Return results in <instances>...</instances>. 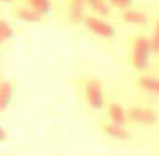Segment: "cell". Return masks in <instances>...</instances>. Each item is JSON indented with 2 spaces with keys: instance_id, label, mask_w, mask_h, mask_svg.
I'll use <instances>...</instances> for the list:
<instances>
[{
  "instance_id": "obj_1",
  "label": "cell",
  "mask_w": 159,
  "mask_h": 156,
  "mask_svg": "<svg viewBox=\"0 0 159 156\" xmlns=\"http://www.w3.org/2000/svg\"><path fill=\"white\" fill-rule=\"evenodd\" d=\"M149 48H151V44H149L145 37L137 39L135 47H134V65H135V68L143 69L146 66Z\"/></svg>"
},
{
  "instance_id": "obj_2",
  "label": "cell",
  "mask_w": 159,
  "mask_h": 156,
  "mask_svg": "<svg viewBox=\"0 0 159 156\" xmlns=\"http://www.w3.org/2000/svg\"><path fill=\"white\" fill-rule=\"evenodd\" d=\"M127 114L132 121L143 122V124H153L156 121V113L151 111V109H145V108H130Z\"/></svg>"
},
{
  "instance_id": "obj_3",
  "label": "cell",
  "mask_w": 159,
  "mask_h": 156,
  "mask_svg": "<svg viewBox=\"0 0 159 156\" xmlns=\"http://www.w3.org/2000/svg\"><path fill=\"white\" fill-rule=\"evenodd\" d=\"M87 98L89 103L93 108H100L103 105V95H101V85L98 80H90L87 85Z\"/></svg>"
},
{
  "instance_id": "obj_4",
  "label": "cell",
  "mask_w": 159,
  "mask_h": 156,
  "mask_svg": "<svg viewBox=\"0 0 159 156\" xmlns=\"http://www.w3.org/2000/svg\"><path fill=\"white\" fill-rule=\"evenodd\" d=\"M85 23H87V27H89L90 31H93L95 34L103 35V37H111V35H113V32H114L113 27H111L109 24L97 20V18H89Z\"/></svg>"
},
{
  "instance_id": "obj_5",
  "label": "cell",
  "mask_w": 159,
  "mask_h": 156,
  "mask_svg": "<svg viewBox=\"0 0 159 156\" xmlns=\"http://www.w3.org/2000/svg\"><path fill=\"white\" fill-rule=\"evenodd\" d=\"M84 2H85V0H72V2H71L69 16H71V20H72V21H80V20H82Z\"/></svg>"
},
{
  "instance_id": "obj_6",
  "label": "cell",
  "mask_w": 159,
  "mask_h": 156,
  "mask_svg": "<svg viewBox=\"0 0 159 156\" xmlns=\"http://www.w3.org/2000/svg\"><path fill=\"white\" fill-rule=\"evenodd\" d=\"M27 3L31 5L32 10H35L37 13H48L50 11V2L48 0H27Z\"/></svg>"
},
{
  "instance_id": "obj_7",
  "label": "cell",
  "mask_w": 159,
  "mask_h": 156,
  "mask_svg": "<svg viewBox=\"0 0 159 156\" xmlns=\"http://www.w3.org/2000/svg\"><path fill=\"white\" fill-rule=\"evenodd\" d=\"M105 132L116 137V139H127L129 137V132L125 129H122V126L120 124H114V126H106L105 127Z\"/></svg>"
},
{
  "instance_id": "obj_8",
  "label": "cell",
  "mask_w": 159,
  "mask_h": 156,
  "mask_svg": "<svg viewBox=\"0 0 159 156\" xmlns=\"http://www.w3.org/2000/svg\"><path fill=\"white\" fill-rule=\"evenodd\" d=\"M109 116H111V119H113L116 124H122L124 119H125L124 109L120 108L119 105H111V106H109Z\"/></svg>"
},
{
  "instance_id": "obj_9",
  "label": "cell",
  "mask_w": 159,
  "mask_h": 156,
  "mask_svg": "<svg viewBox=\"0 0 159 156\" xmlns=\"http://www.w3.org/2000/svg\"><path fill=\"white\" fill-rule=\"evenodd\" d=\"M10 97H11V85L8 82H3L2 84V90H0V108H5L10 102Z\"/></svg>"
},
{
  "instance_id": "obj_10",
  "label": "cell",
  "mask_w": 159,
  "mask_h": 156,
  "mask_svg": "<svg viewBox=\"0 0 159 156\" xmlns=\"http://www.w3.org/2000/svg\"><path fill=\"white\" fill-rule=\"evenodd\" d=\"M140 85H142L145 90L159 94V80H157V79H153V77H142V80H140Z\"/></svg>"
},
{
  "instance_id": "obj_11",
  "label": "cell",
  "mask_w": 159,
  "mask_h": 156,
  "mask_svg": "<svg viewBox=\"0 0 159 156\" xmlns=\"http://www.w3.org/2000/svg\"><path fill=\"white\" fill-rule=\"evenodd\" d=\"M18 16L26 21H39L40 20V13H37L35 10H18Z\"/></svg>"
},
{
  "instance_id": "obj_12",
  "label": "cell",
  "mask_w": 159,
  "mask_h": 156,
  "mask_svg": "<svg viewBox=\"0 0 159 156\" xmlns=\"http://www.w3.org/2000/svg\"><path fill=\"white\" fill-rule=\"evenodd\" d=\"M124 18L129 23H145L146 21V16L142 11H127L124 15Z\"/></svg>"
},
{
  "instance_id": "obj_13",
  "label": "cell",
  "mask_w": 159,
  "mask_h": 156,
  "mask_svg": "<svg viewBox=\"0 0 159 156\" xmlns=\"http://www.w3.org/2000/svg\"><path fill=\"white\" fill-rule=\"evenodd\" d=\"M87 2L92 5L93 10H97V13H101V15H109V8L106 7V3L103 0H87Z\"/></svg>"
},
{
  "instance_id": "obj_14",
  "label": "cell",
  "mask_w": 159,
  "mask_h": 156,
  "mask_svg": "<svg viewBox=\"0 0 159 156\" xmlns=\"http://www.w3.org/2000/svg\"><path fill=\"white\" fill-rule=\"evenodd\" d=\"M10 35H11V27H10V24H8L7 21H2V23H0V40L10 39Z\"/></svg>"
},
{
  "instance_id": "obj_15",
  "label": "cell",
  "mask_w": 159,
  "mask_h": 156,
  "mask_svg": "<svg viewBox=\"0 0 159 156\" xmlns=\"http://www.w3.org/2000/svg\"><path fill=\"white\" fill-rule=\"evenodd\" d=\"M151 48L154 52H159V21L156 24V31H154V35H153V40H151Z\"/></svg>"
},
{
  "instance_id": "obj_16",
  "label": "cell",
  "mask_w": 159,
  "mask_h": 156,
  "mask_svg": "<svg viewBox=\"0 0 159 156\" xmlns=\"http://www.w3.org/2000/svg\"><path fill=\"white\" fill-rule=\"evenodd\" d=\"M111 3L119 7V8H125V7H129L130 3H132V0H111Z\"/></svg>"
},
{
  "instance_id": "obj_17",
  "label": "cell",
  "mask_w": 159,
  "mask_h": 156,
  "mask_svg": "<svg viewBox=\"0 0 159 156\" xmlns=\"http://www.w3.org/2000/svg\"><path fill=\"white\" fill-rule=\"evenodd\" d=\"M3 2H10V0H3Z\"/></svg>"
}]
</instances>
